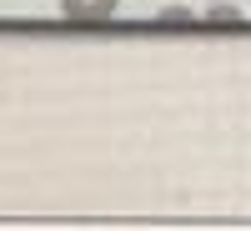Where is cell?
Returning a JSON list of instances; mask_svg holds the SVG:
<instances>
[{
  "instance_id": "1",
  "label": "cell",
  "mask_w": 251,
  "mask_h": 231,
  "mask_svg": "<svg viewBox=\"0 0 251 231\" xmlns=\"http://www.w3.org/2000/svg\"><path fill=\"white\" fill-rule=\"evenodd\" d=\"M121 0H60V15L66 20H80V26H100L106 15H116Z\"/></svg>"
},
{
  "instance_id": "2",
  "label": "cell",
  "mask_w": 251,
  "mask_h": 231,
  "mask_svg": "<svg viewBox=\"0 0 251 231\" xmlns=\"http://www.w3.org/2000/svg\"><path fill=\"white\" fill-rule=\"evenodd\" d=\"M241 20H246V15H241L236 5H211V10L201 15V26H241Z\"/></svg>"
},
{
  "instance_id": "3",
  "label": "cell",
  "mask_w": 251,
  "mask_h": 231,
  "mask_svg": "<svg viewBox=\"0 0 251 231\" xmlns=\"http://www.w3.org/2000/svg\"><path fill=\"white\" fill-rule=\"evenodd\" d=\"M191 20H196L191 10H181V5H171V10H161V15H156V26H191Z\"/></svg>"
}]
</instances>
